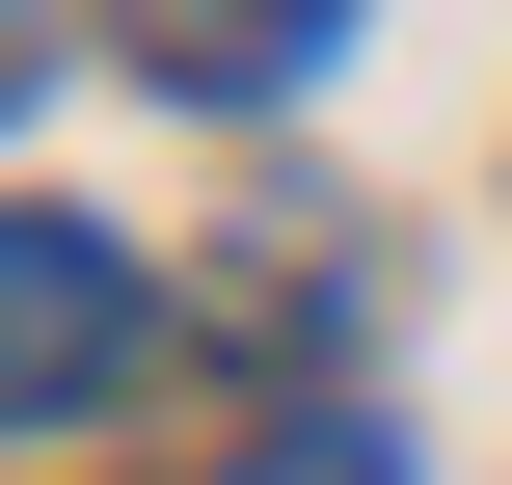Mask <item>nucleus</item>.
I'll list each match as a JSON object with an SVG mask.
<instances>
[{
    "label": "nucleus",
    "instance_id": "3",
    "mask_svg": "<svg viewBox=\"0 0 512 485\" xmlns=\"http://www.w3.org/2000/svg\"><path fill=\"white\" fill-rule=\"evenodd\" d=\"M216 485H405V432H378V405H297L270 459H216Z\"/></svg>",
    "mask_w": 512,
    "mask_h": 485
},
{
    "label": "nucleus",
    "instance_id": "2",
    "mask_svg": "<svg viewBox=\"0 0 512 485\" xmlns=\"http://www.w3.org/2000/svg\"><path fill=\"white\" fill-rule=\"evenodd\" d=\"M108 27H135V81H189V108H270L351 0H108Z\"/></svg>",
    "mask_w": 512,
    "mask_h": 485
},
{
    "label": "nucleus",
    "instance_id": "1",
    "mask_svg": "<svg viewBox=\"0 0 512 485\" xmlns=\"http://www.w3.org/2000/svg\"><path fill=\"white\" fill-rule=\"evenodd\" d=\"M162 351V297H135V243L81 216V189H27L0 216V378H27V432H108V378Z\"/></svg>",
    "mask_w": 512,
    "mask_h": 485
}]
</instances>
